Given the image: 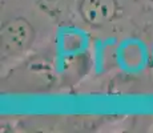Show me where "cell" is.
<instances>
[{
  "label": "cell",
  "instance_id": "1",
  "mask_svg": "<svg viewBox=\"0 0 153 133\" xmlns=\"http://www.w3.org/2000/svg\"><path fill=\"white\" fill-rule=\"evenodd\" d=\"M35 41V29L24 17H13L1 27V55L11 57L24 53Z\"/></svg>",
  "mask_w": 153,
  "mask_h": 133
},
{
  "label": "cell",
  "instance_id": "2",
  "mask_svg": "<svg viewBox=\"0 0 153 133\" xmlns=\"http://www.w3.org/2000/svg\"><path fill=\"white\" fill-rule=\"evenodd\" d=\"M120 5L117 0H79L77 12L85 24L104 27L119 16Z\"/></svg>",
  "mask_w": 153,
  "mask_h": 133
}]
</instances>
